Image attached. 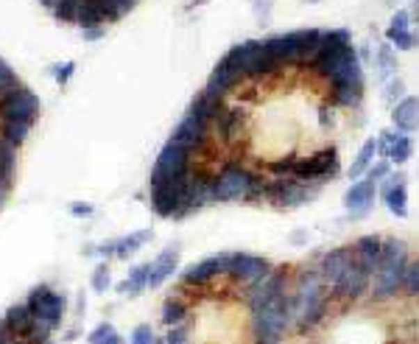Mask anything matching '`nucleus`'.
<instances>
[{"instance_id": "f257e3e1", "label": "nucleus", "mask_w": 419, "mask_h": 344, "mask_svg": "<svg viewBox=\"0 0 419 344\" xmlns=\"http://www.w3.org/2000/svg\"><path fill=\"white\" fill-rule=\"evenodd\" d=\"M252 333L258 344H280L291 319H294V297L277 294L274 299L263 302L252 311Z\"/></svg>"}, {"instance_id": "f03ea898", "label": "nucleus", "mask_w": 419, "mask_h": 344, "mask_svg": "<svg viewBox=\"0 0 419 344\" xmlns=\"http://www.w3.org/2000/svg\"><path fill=\"white\" fill-rule=\"evenodd\" d=\"M327 311V283L322 280L319 269L313 272H302L299 283H297V294H294V319L299 330L313 327Z\"/></svg>"}, {"instance_id": "7ed1b4c3", "label": "nucleus", "mask_w": 419, "mask_h": 344, "mask_svg": "<svg viewBox=\"0 0 419 344\" xmlns=\"http://www.w3.org/2000/svg\"><path fill=\"white\" fill-rule=\"evenodd\" d=\"M258 174L241 162H227L219 174H213V196L216 202H249Z\"/></svg>"}, {"instance_id": "20e7f679", "label": "nucleus", "mask_w": 419, "mask_h": 344, "mask_svg": "<svg viewBox=\"0 0 419 344\" xmlns=\"http://www.w3.org/2000/svg\"><path fill=\"white\" fill-rule=\"evenodd\" d=\"M190 171H193V154L184 146H179L168 137V143L157 154L148 185H159V182H168L173 177H184V174H190Z\"/></svg>"}, {"instance_id": "39448f33", "label": "nucleus", "mask_w": 419, "mask_h": 344, "mask_svg": "<svg viewBox=\"0 0 419 344\" xmlns=\"http://www.w3.org/2000/svg\"><path fill=\"white\" fill-rule=\"evenodd\" d=\"M335 174H338V151L333 146H324L316 154L297 159V165H294V180L308 182V185L310 182H327Z\"/></svg>"}, {"instance_id": "423d86ee", "label": "nucleus", "mask_w": 419, "mask_h": 344, "mask_svg": "<svg viewBox=\"0 0 419 344\" xmlns=\"http://www.w3.org/2000/svg\"><path fill=\"white\" fill-rule=\"evenodd\" d=\"M26 305H29V311H31L42 325H48L51 330H56V327L62 325L65 313H68V299H65V294H56V291H51L48 286H37V288L29 294Z\"/></svg>"}, {"instance_id": "0eeeda50", "label": "nucleus", "mask_w": 419, "mask_h": 344, "mask_svg": "<svg viewBox=\"0 0 419 344\" xmlns=\"http://www.w3.org/2000/svg\"><path fill=\"white\" fill-rule=\"evenodd\" d=\"M313 196H316V188H308V182H299L294 177H285V180L274 177L266 182V202H271L280 210L299 208V205L310 202Z\"/></svg>"}, {"instance_id": "6e6552de", "label": "nucleus", "mask_w": 419, "mask_h": 344, "mask_svg": "<svg viewBox=\"0 0 419 344\" xmlns=\"http://www.w3.org/2000/svg\"><path fill=\"white\" fill-rule=\"evenodd\" d=\"M171 140L179 143V146H184L190 154H201L209 143H213V123H207V120H201V118H196V115L187 112L176 123V129L171 132Z\"/></svg>"}, {"instance_id": "1a4fd4ad", "label": "nucleus", "mask_w": 419, "mask_h": 344, "mask_svg": "<svg viewBox=\"0 0 419 344\" xmlns=\"http://www.w3.org/2000/svg\"><path fill=\"white\" fill-rule=\"evenodd\" d=\"M230 258L232 252H221V255H209L193 266H187L182 272V288H201L207 283H213L216 277L230 272Z\"/></svg>"}, {"instance_id": "9d476101", "label": "nucleus", "mask_w": 419, "mask_h": 344, "mask_svg": "<svg viewBox=\"0 0 419 344\" xmlns=\"http://www.w3.org/2000/svg\"><path fill=\"white\" fill-rule=\"evenodd\" d=\"M271 272V263L266 260V258H260V255H249V252H232V258H230V277L235 280V283H241V286H255V283H260L266 274Z\"/></svg>"}, {"instance_id": "9b49d317", "label": "nucleus", "mask_w": 419, "mask_h": 344, "mask_svg": "<svg viewBox=\"0 0 419 344\" xmlns=\"http://www.w3.org/2000/svg\"><path fill=\"white\" fill-rule=\"evenodd\" d=\"M374 196H377V182L366 180H355L347 194H344V210L349 219H366L374 208Z\"/></svg>"}, {"instance_id": "f8f14e48", "label": "nucleus", "mask_w": 419, "mask_h": 344, "mask_svg": "<svg viewBox=\"0 0 419 344\" xmlns=\"http://www.w3.org/2000/svg\"><path fill=\"white\" fill-rule=\"evenodd\" d=\"M408 177L402 174V171H397V174H388L383 188H380V196H383V205L391 216L397 219H405L408 216Z\"/></svg>"}, {"instance_id": "ddd939ff", "label": "nucleus", "mask_w": 419, "mask_h": 344, "mask_svg": "<svg viewBox=\"0 0 419 344\" xmlns=\"http://www.w3.org/2000/svg\"><path fill=\"white\" fill-rule=\"evenodd\" d=\"M355 263V258H352V247H338V249H330V252H324L322 258H319V274H322V280L327 283V288H333L341 277H344V272L349 269Z\"/></svg>"}, {"instance_id": "4468645a", "label": "nucleus", "mask_w": 419, "mask_h": 344, "mask_svg": "<svg viewBox=\"0 0 419 344\" xmlns=\"http://www.w3.org/2000/svg\"><path fill=\"white\" fill-rule=\"evenodd\" d=\"M176 272H179V247L171 244V247H165V249L148 263V288L165 286Z\"/></svg>"}, {"instance_id": "2eb2a0df", "label": "nucleus", "mask_w": 419, "mask_h": 344, "mask_svg": "<svg viewBox=\"0 0 419 344\" xmlns=\"http://www.w3.org/2000/svg\"><path fill=\"white\" fill-rule=\"evenodd\" d=\"M285 280H288V274L283 272V269H271L260 283H255V286H249V291H246V299H249V305H252V311L255 308H260L263 302H269V299H274L277 294H285Z\"/></svg>"}, {"instance_id": "dca6fc26", "label": "nucleus", "mask_w": 419, "mask_h": 344, "mask_svg": "<svg viewBox=\"0 0 419 344\" xmlns=\"http://www.w3.org/2000/svg\"><path fill=\"white\" fill-rule=\"evenodd\" d=\"M369 280H372V274L366 269H361L358 263H352L330 291L341 299H358V297H363V291H369Z\"/></svg>"}, {"instance_id": "f3484780", "label": "nucleus", "mask_w": 419, "mask_h": 344, "mask_svg": "<svg viewBox=\"0 0 419 344\" xmlns=\"http://www.w3.org/2000/svg\"><path fill=\"white\" fill-rule=\"evenodd\" d=\"M352 258L361 269H366L369 274H374L380 269V258H383V238L380 235H363L352 244Z\"/></svg>"}, {"instance_id": "a211bd4d", "label": "nucleus", "mask_w": 419, "mask_h": 344, "mask_svg": "<svg viewBox=\"0 0 419 344\" xmlns=\"http://www.w3.org/2000/svg\"><path fill=\"white\" fill-rule=\"evenodd\" d=\"M246 76L241 73V70H235L232 65H227L224 59L213 68V73H209V79H207V90H213V93H219V95H230V93H235L238 87H241V81H244Z\"/></svg>"}, {"instance_id": "6ab92c4d", "label": "nucleus", "mask_w": 419, "mask_h": 344, "mask_svg": "<svg viewBox=\"0 0 419 344\" xmlns=\"http://www.w3.org/2000/svg\"><path fill=\"white\" fill-rule=\"evenodd\" d=\"M391 126L405 134L419 129V95H405L397 107H391Z\"/></svg>"}, {"instance_id": "aec40b11", "label": "nucleus", "mask_w": 419, "mask_h": 344, "mask_svg": "<svg viewBox=\"0 0 419 344\" xmlns=\"http://www.w3.org/2000/svg\"><path fill=\"white\" fill-rule=\"evenodd\" d=\"M224 104H227V98L224 95H219V93H213V90H201L193 101H190V115H196V118H201V120H207V123H213L216 120V115L224 109Z\"/></svg>"}, {"instance_id": "412c9836", "label": "nucleus", "mask_w": 419, "mask_h": 344, "mask_svg": "<svg viewBox=\"0 0 419 344\" xmlns=\"http://www.w3.org/2000/svg\"><path fill=\"white\" fill-rule=\"evenodd\" d=\"M405 269H408V266H397V269H383V272L372 274V277H374V283H372L374 299H388V297H394L397 291H402Z\"/></svg>"}, {"instance_id": "4be33fe9", "label": "nucleus", "mask_w": 419, "mask_h": 344, "mask_svg": "<svg viewBox=\"0 0 419 344\" xmlns=\"http://www.w3.org/2000/svg\"><path fill=\"white\" fill-rule=\"evenodd\" d=\"M377 157H380V151H377V137L363 140V146L358 148V154H355L352 165H349V180H361V177H366V171L372 168V162H374Z\"/></svg>"}, {"instance_id": "5701e85b", "label": "nucleus", "mask_w": 419, "mask_h": 344, "mask_svg": "<svg viewBox=\"0 0 419 344\" xmlns=\"http://www.w3.org/2000/svg\"><path fill=\"white\" fill-rule=\"evenodd\" d=\"M3 322L9 325V330L15 333V336H29V330L34 327V322H37V316L29 311V305L26 302H20V305H12L9 311H6V316H3Z\"/></svg>"}, {"instance_id": "b1692460", "label": "nucleus", "mask_w": 419, "mask_h": 344, "mask_svg": "<svg viewBox=\"0 0 419 344\" xmlns=\"http://www.w3.org/2000/svg\"><path fill=\"white\" fill-rule=\"evenodd\" d=\"M118 294L120 297H140L145 288H148V263H143V266H134L132 272H129V277L126 280H120L118 286Z\"/></svg>"}, {"instance_id": "393cba45", "label": "nucleus", "mask_w": 419, "mask_h": 344, "mask_svg": "<svg viewBox=\"0 0 419 344\" xmlns=\"http://www.w3.org/2000/svg\"><path fill=\"white\" fill-rule=\"evenodd\" d=\"M374 68H377V79L380 81H388V79H394L397 76V54H394V45L386 40L380 48H377V54H374Z\"/></svg>"}, {"instance_id": "a878e982", "label": "nucleus", "mask_w": 419, "mask_h": 344, "mask_svg": "<svg viewBox=\"0 0 419 344\" xmlns=\"http://www.w3.org/2000/svg\"><path fill=\"white\" fill-rule=\"evenodd\" d=\"M151 230H137V233H132V235H126V238H118V249H115V258L118 260H129L132 255H137L148 241H151Z\"/></svg>"}, {"instance_id": "bb28decb", "label": "nucleus", "mask_w": 419, "mask_h": 344, "mask_svg": "<svg viewBox=\"0 0 419 344\" xmlns=\"http://www.w3.org/2000/svg\"><path fill=\"white\" fill-rule=\"evenodd\" d=\"M184 319H187V302L182 297H168L162 305V322L173 327V325H182Z\"/></svg>"}, {"instance_id": "cd10ccee", "label": "nucleus", "mask_w": 419, "mask_h": 344, "mask_svg": "<svg viewBox=\"0 0 419 344\" xmlns=\"http://www.w3.org/2000/svg\"><path fill=\"white\" fill-rule=\"evenodd\" d=\"M386 40H388L397 51H413V48L419 45V37H416L411 29H402V31H397V29H386Z\"/></svg>"}, {"instance_id": "c85d7f7f", "label": "nucleus", "mask_w": 419, "mask_h": 344, "mask_svg": "<svg viewBox=\"0 0 419 344\" xmlns=\"http://www.w3.org/2000/svg\"><path fill=\"white\" fill-rule=\"evenodd\" d=\"M90 286H93V291H98V294H104V291L112 286V269H109V263H98V266L93 269Z\"/></svg>"}, {"instance_id": "c756f323", "label": "nucleus", "mask_w": 419, "mask_h": 344, "mask_svg": "<svg viewBox=\"0 0 419 344\" xmlns=\"http://www.w3.org/2000/svg\"><path fill=\"white\" fill-rule=\"evenodd\" d=\"M405 98V84H402V79H388L386 81V90H383V101H386V107H397L400 101Z\"/></svg>"}, {"instance_id": "7c9ffc66", "label": "nucleus", "mask_w": 419, "mask_h": 344, "mask_svg": "<svg viewBox=\"0 0 419 344\" xmlns=\"http://www.w3.org/2000/svg\"><path fill=\"white\" fill-rule=\"evenodd\" d=\"M402 291H405L408 297H419V258L408 263L405 280H402Z\"/></svg>"}, {"instance_id": "2f4dec72", "label": "nucleus", "mask_w": 419, "mask_h": 344, "mask_svg": "<svg viewBox=\"0 0 419 344\" xmlns=\"http://www.w3.org/2000/svg\"><path fill=\"white\" fill-rule=\"evenodd\" d=\"M115 336H118L115 325H112V322H101V325L93 327V333L87 336V344H109Z\"/></svg>"}, {"instance_id": "473e14b6", "label": "nucleus", "mask_w": 419, "mask_h": 344, "mask_svg": "<svg viewBox=\"0 0 419 344\" xmlns=\"http://www.w3.org/2000/svg\"><path fill=\"white\" fill-rule=\"evenodd\" d=\"M129 344H159V336L154 333L151 325H137L129 336Z\"/></svg>"}, {"instance_id": "72a5a7b5", "label": "nucleus", "mask_w": 419, "mask_h": 344, "mask_svg": "<svg viewBox=\"0 0 419 344\" xmlns=\"http://www.w3.org/2000/svg\"><path fill=\"white\" fill-rule=\"evenodd\" d=\"M388 174H391V162H388L386 157H377V159L372 162V168L366 171V177H369L372 182H377V185H380V180H386Z\"/></svg>"}, {"instance_id": "f704fd0d", "label": "nucleus", "mask_w": 419, "mask_h": 344, "mask_svg": "<svg viewBox=\"0 0 419 344\" xmlns=\"http://www.w3.org/2000/svg\"><path fill=\"white\" fill-rule=\"evenodd\" d=\"M73 73H76V62H62V65H54V68H51V76H54V81H56L59 87H65V84L73 79Z\"/></svg>"}, {"instance_id": "c9c22d12", "label": "nucleus", "mask_w": 419, "mask_h": 344, "mask_svg": "<svg viewBox=\"0 0 419 344\" xmlns=\"http://www.w3.org/2000/svg\"><path fill=\"white\" fill-rule=\"evenodd\" d=\"M159 344H190V341H187V330H184L182 325H173V327H168V333L159 338Z\"/></svg>"}, {"instance_id": "e433bc0d", "label": "nucleus", "mask_w": 419, "mask_h": 344, "mask_svg": "<svg viewBox=\"0 0 419 344\" xmlns=\"http://www.w3.org/2000/svg\"><path fill=\"white\" fill-rule=\"evenodd\" d=\"M388 29H397V31H402V29H411V12H408V9H397V12L391 15V23H388Z\"/></svg>"}, {"instance_id": "4c0bfd02", "label": "nucleus", "mask_w": 419, "mask_h": 344, "mask_svg": "<svg viewBox=\"0 0 419 344\" xmlns=\"http://www.w3.org/2000/svg\"><path fill=\"white\" fill-rule=\"evenodd\" d=\"M255 15L260 23H269V15H271V0H255Z\"/></svg>"}, {"instance_id": "58836bf2", "label": "nucleus", "mask_w": 419, "mask_h": 344, "mask_svg": "<svg viewBox=\"0 0 419 344\" xmlns=\"http://www.w3.org/2000/svg\"><path fill=\"white\" fill-rule=\"evenodd\" d=\"M70 216L87 219V216H93V205H87V202H73V205H70Z\"/></svg>"}, {"instance_id": "ea45409f", "label": "nucleus", "mask_w": 419, "mask_h": 344, "mask_svg": "<svg viewBox=\"0 0 419 344\" xmlns=\"http://www.w3.org/2000/svg\"><path fill=\"white\" fill-rule=\"evenodd\" d=\"M115 249H118V238H115V241H106V244H101V247H95V255H101V258H115Z\"/></svg>"}, {"instance_id": "a19ab883", "label": "nucleus", "mask_w": 419, "mask_h": 344, "mask_svg": "<svg viewBox=\"0 0 419 344\" xmlns=\"http://www.w3.org/2000/svg\"><path fill=\"white\" fill-rule=\"evenodd\" d=\"M319 120H322V126H333V109L322 107V109H319Z\"/></svg>"}, {"instance_id": "79ce46f5", "label": "nucleus", "mask_w": 419, "mask_h": 344, "mask_svg": "<svg viewBox=\"0 0 419 344\" xmlns=\"http://www.w3.org/2000/svg\"><path fill=\"white\" fill-rule=\"evenodd\" d=\"M12 336H15V333L9 330V325H6L3 319H0V344H6V341H9Z\"/></svg>"}, {"instance_id": "37998d69", "label": "nucleus", "mask_w": 419, "mask_h": 344, "mask_svg": "<svg viewBox=\"0 0 419 344\" xmlns=\"http://www.w3.org/2000/svg\"><path fill=\"white\" fill-rule=\"evenodd\" d=\"M104 31H106V29H90V31H84V40H90V42H93V40H101Z\"/></svg>"}, {"instance_id": "c03bdc74", "label": "nucleus", "mask_w": 419, "mask_h": 344, "mask_svg": "<svg viewBox=\"0 0 419 344\" xmlns=\"http://www.w3.org/2000/svg\"><path fill=\"white\" fill-rule=\"evenodd\" d=\"M413 17L419 20V0H413V6H411V20H413Z\"/></svg>"}, {"instance_id": "a18cd8bd", "label": "nucleus", "mask_w": 419, "mask_h": 344, "mask_svg": "<svg viewBox=\"0 0 419 344\" xmlns=\"http://www.w3.org/2000/svg\"><path fill=\"white\" fill-rule=\"evenodd\" d=\"M109 344H126V341H123V338H120V336H115V338H112V341H109Z\"/></svg>"}, {"instance_id": "49530a36", "label": "nucleus", "mask_w": 419, "mask_h": 344, "mask_svg": "<svg viewBox=\"0 0 419 344\" xmlns=\"http://www.w3.org/2000/svg\"><path fill=\"white\" fill-rule=\"evenodd\" d=\"M308 3H322V0H308Z\"/></svg>"}, {"instance_id": "de8ad7c7", "label": "nucleus", "mask_w": 419, "mask_h": 344, "mask_svg": "<svg viewBox=\"0 0 419 344\" xmlns=\"http://www.w3.org/2000/svg\"><path fill=\"white\" fill-rule=\"evenodd\" d=\"M42 344H54V341H51V338H48V341H42Z\"/></svg>"}]
</instances>
